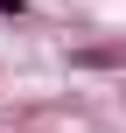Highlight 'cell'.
<instances>
[{
    "label": "cell",
    "instance_id": "6da1fadb",
    "mask_svg": "<svg viewBox=\"0 0 126 133\" xmlns=\"http://www.w3.org/2000/svg\"><path fill=\"white\" fill-rule=\"evenodd\" d=\"M77 63H91V70H105V63H126V42H119V49H77Z\"/></svg>",
    "mask_w": 126,
    "mask_h": 133
},
{
    "label": "cell",
    "instance_id": "7a4b0ae2",
    "mask_svg": "<svg viewBox=\"0 0 126 133\" xmlns=\"http://www.w3.org/2000/svg\"><path fill=\"white\" fill-rule=\"evenodd\" d=\"M0 21H21V0H0Z\"/></svg>",
    "mask_w": 126,
    "mask_h": 133
}]
</instances>
